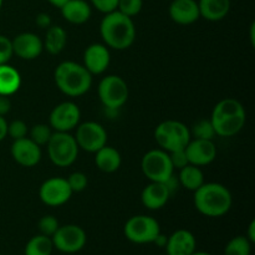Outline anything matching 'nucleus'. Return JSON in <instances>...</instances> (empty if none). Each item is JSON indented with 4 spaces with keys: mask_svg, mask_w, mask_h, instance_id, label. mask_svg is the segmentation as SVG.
<instances>
[{
    "mask_svg": "<svg viewBox=\"0 0 255 255\" xmlns=\"http://www.w3.org/2000/svg\"><path fill=\"white\" fill-rule=\"evenodd\" d=\"M191 136L199 139H213L216 132H214L211 120H201L196 122L191 131Z\"/></svg>",
    "mask_w": 255,
    "mask_h": 255,
    "instance_id": "nucleus-30",
    "label": "nucleus"
},
{
    "mask_svg": "<svg viewBox=\"0 0 255 255\" xmlns=\"http://www.w3.org/2000/svg\"><path fill=\"white\" fill-rule=\"evenodd\" d=\"M46 146L50 161L57 167L71 166L79 156L76 139L69 132L55 131Z\"/></svg>",
    "mask_w": 255,
    "mask_h": 255,
    "instance_id": "nucleus-6",
    "label": "nucleus"
},
{
    "mask_svg": "<svg viewBox=\"0 0 255 255\" xmlns=\"http://www.w3.org/2000/svg\"><path fill=\"white\" fill-rule=\"evenodd\" d=\"M36 25L41 29H47V27L51 26V16L46 12H40L36 16Z\"/></svg>",
    "mask_w": 255,
    "mask_h": 255,
    "instance_id": "nucleus-38",
    "label": "nucleus"
},
{
    "mask_svg": "<svg viewBox=\"0 0 255 255\" xmlns=\"http://www.w3.org/2000/svg\"><path fill=\"white\" fill-rule=\"evenodd\" d=\"M75 139H76L79 148L95 153L100 148L106 146L107 132L105 127L99 122L87 121L77 125Z\"/></svg>",
    "mask_w": 255,
    "mask_h": 255,
    "instance_id": "nucleus-11",
    "label": "nucleus"
},
{
    "mask_svg": "<svg viewBox=\"0 0 255 255\" xmlns=\"http://www.w3.org/2000/svg\"><path fill=\"white\" fill-rule=\"evenodd\" d=\"M0 255H2V254H0Z\"/></svg>",
    "mask_w": 255,
    "mask_h": 255,
    "instance_id": "nucleus-47",
    "label": "nucleus"
},
{
    "mask_svg": "<svg viewBox=\"0 0 255 255\" xmlns=\"http://www.w3.org/2000/svg\"><path fill=\"white\" fill-rule=\"evenodd\" d=\"M10 152L14 161L22 167H34L41 161V147L30 137L14 139Z\"/></svg>",
    "mask_w": 255,
    "mask_h": 255,
    "instance_id": "nucleus-15",
    "label": "nucleus"
},
{
    "mask_svg": "<svg viewBox=\"0 0 255 255\" xmlns=\"http://www.w3.org/2000/svg\"><path fill=\"white\" fill-rule=\"evenodd\" d=\"M72 191L66 178L52 177L40 186L39 197L44 204L49 207H60L70 201Z\"/></svg>",
    "mask_w": 255,
    "mask_h": 255,
    "instance_id": "nucleus-13",
    "label": "nucleus"
},
{
    "mask_svg": "<svg viewBox=\"0 0 255 255\" xmlns=\"http://www.w3.org/2000/svg\"><path fill=\"white\" fill-rule=\"evenodd\" d=\"M169 158H171L172 166H173L174 169H181L183 167H186L187 164H189L184 149H178V151L171 152L169 153Z\"/></svg>",
    "mask_w": 255,
    "mask_h": 255,
    "instance_id": "nucleus-37",
    "label": "nucleus"
},
{
    "mask_svg": "<svg viewBox=\"0 0 255 255\" xmlns=\"http://www.w3.org/2000/svg\"><path fill=\"white\" fill-rule=\"evenodd\" d=\"M125 237L134 244L153 243L161 233L159 223L149 216H134L126 222L124 228Z\"/></svg>",
    "mask_w": 255,
    "mask_h": 255,
    "instance_id": "nucleus-9",
    "label": "nucleus"
},
{
    "mask_svg": "<svg viewBox=\"0 0 255 255\" xmlns=\"http://www.w3.org/2000/svg\"><path fill=\"white\" fill-rule=\"evenodd\" d=\"M251 252L252 243L243 236L234 237L224 248V255H251Z\"/></svg>",
    "mask_w": 255,
    "mask_h": 255,
    "instance_id": "nucleus-28",
    "label": "nucleus"
},
{
    "mask_svg": "<svg viewBox=\"0 0 255 255\" xmlns=\"http://www.w3.org/2000/svg\"><path fill=\"white\" fill-rule=\"evenodd\" d=\"M12 45L11 40L5 35H0V65L7 64L12 57Z\"/></svg>",
    "mask_w": 255,
    "mask_h": 255,
    "instance_id": "nucleus-35",
    "label": "nucleus"
},
{
    "mask_svg": "<svg viewBox=\"0 0 255 255\" xmlns=\"http://www.w3.org/2000/svg\"><path fill=\"white\" fill-rule=\"evenodd\" d=\"M99 97L106 109L116 111L121 109L128 100L127 82L117 75H109L99 84Z\"/></svg>",
    "mask_w": 255,
    "mask_h": 255,
    "instance_id": "nucleus-8",
    "label": "nucleus"
},
{
    "mask_svg": "<svg viewBox=\"0 0 255 255\" xmlns=\"http://www.w3.org/2000/svg\"><path fill=\"white\" fill-rule=\"evenodd\" d=\"M54 248L61 253L74 254L81 251L87 241L86 233L81 227L76 224H66L59 227L54 236L51 237Z\"/></svg>",
    "mask_w": 255,
    "mask_h": 255,
    "instance_id": "nucleus-10",
    "label": "nucleus"
},
{
    "mask_svg": "<svg viewBox=\"0 0 255 255\" xmlns=\"http://www.w3.org/2000/svg\"><path fill=\"white\" fill-rule=\"evenodd\" d=\"M1 6H2V0H0V10H1Z\"/></svg>",
    "mask_w": 255,
    "mask_h": 255,
    "instance_id": "nucleus-46",
    "label": "nucleus"
},
{
    "mask_svg": "<svg viewBox=\"0 0 255 255\" xmlns=\"http://www.w3.org/2000/svg\"><path fill=\"white\" fill-rule=\"evenodd\" d=\"M247 238L251 243H254L255 242V221H252L251 224L248 227V232H247Z\"/></svg>",
    "mask_w": 255,
    "mask_h": 255,
    "instance_id": "nucleus-41",
    "label": "nucleus"
},
{
    "mask_svg": "<svg viewBox=\"0 0 255 255\" xmlns=\"http://www.w3.org/2000/svg\"><path fill=\"white\" fill-rule=\"evenodd\" d=\"M178 182L183 188L194 192L204 183L203 172L199 167L193 166V164H187L186 167L179 169Z\"/></svg>",
    "mask_w": 255,
    "mask_h": 255,
    "instance_id": "nucleus-26",
    "label": "nucleus"
},
{
    "mask_svg": "<svg viewBox=\"0 0 255 255\" xmlns=\"http://www.w3.org/2000/svg\"><path fill=\"white\" fill-rule=\"evenodd\" d=\"M61 15L66 21L75 25H81L89 21L92 10L86 0H69L61 7Z\"/></svg>",
    "mask_w": 255,
    "mask_h": 255,
    "instance_id": "nucleus-21",
    "label": "nucleus"
},
{
    "mask_svg": "<svg viewBox=\"0 0 255 255\" xmlns=\"http://www.w3.org/2000/svg\"><path fill=\"white\" fill-rule=\"evenodd\" d=\"M172 197L171 191L166 183L162 182H151L141 193V202L147 209L157 211L163 208Z\"/></svg>",
    "mask_w": 255,
    "mask_h": 255,
    "instance_id": "nucleus-18",
    "label": "nucleus"
},
{
    "mask_svg": "<svg viewBox=\"0 0 255 255\" xmlns=\"http://www.w3.org/2000/svg\"><path fill=\"white\" fill-rule=\"evenodd\" d=\"M54 79L57 89L70 97L82 96L92 86V75L84 65L75 61H64L57 65Z\"/></svg>",
    "mask_w": 255,
    "mask_h": 255,
    "instance_id": "nucleus-4",
    "label": "nucleus"
},
{
    "mask_svg": "<svg viewBox=\"0 0 255 255\" xmlns=\"http://www.w3.org/2000/svg\"><path fill=\"white\" fill-rule=\"evenodd\" d=\"M100 34L106 46L115 50H126L136 40V26L132 17L115 10L105 14L100 24Z\"/></svg>",
    "mask_w": 255,
    "mask_h": 255,
    "instance_id": "nucleus-1",
    "label": "nucleus"
},
{
    "mask_svg": "<svg viewBox=\"0 0 255 255\" xmlns=\"http://www.w3.org/2000/svg\"><path fill=\"white\" fill-rule=\"evenodd\" d=\"M67 42V34L64 27L59 25H51L46 29L45 40L42 41L44 49L51 55H59L65 49Z\"/></svg>",
    "mask_w": 255,
    "mask_h": 255,
    "instance_id": "nucleus-25",
    "label": "nucleus"
},
{
    "mask_svg": "<svg viewBox=\"0 0 255 255\" xmlns=\"http://www.w3.org/2000/svg\"><path fill=\"white\" fill-rule=\"evenodd\" d=\"M95 153H96L95 163L100 171L105 172V173H114L121 167V154L114 147H110L106 144Z\"/></svg>",
    "mask_w": 255,
    "mask_h": 255,
    "instance_id": "nucleus-23",
    "label": "nucleus"
},
{
    "mask_svg": "<svg viewBox=\"0 0 255 255\" xmlns=\"http://www.w3.org/2000/svg\"><path fill=\"white\" fill-rule=\"evenodd\" d=\"M52 129L50 127V125L45 124H37L35 126H32V128L30 129V138L35 142L36 144L41 146H46L47 142L50 141L52 136Z\"/></svg>",
    "mask_w": 255,
    "mask_h": 255,
    "instance_id": "nucleus-29",
    "label": "nucleus"
},
{
    "mask_svg": "<svg viewBox=\"0 0 255 255\" xmlns=\"http://www.w3.org/2000/svg\"><path fill=\"white\" fill-rule=\"evenodd\" d=\"M209 120L217 136L233 137L239 133L246 125V110L238 100L228 97L214 106Z\"/></svg>",
    "mask_w": 255,
    "mask_h": 255,
    "instance_id": "nucleus-2",
    "label": "nucleus"
},
{
    "mask_svg": "<svg viewBox=\"0 0 255 255\" xmlns=\"http://www.w3.org/2000/svg\"><path fill=\"white\" fill-rule=\"evenodd\" d=\"M54 244L50 237L39 234L30 239L25 246V255H51Z\"/></svg>",
    "mask_w": 255,
    "mask_h": 255,
    "instance_id": "nucleus-27",
    "label": "nucleus"
},
{
    "mask_svg": "<svg viewBox=\"0 0 255 255\" xmlns=\"http://www.w3.org/2000/svg\"><path fill=\"white\" fill-rule=\"evenodd\" d=\"M29 133L27 125L21 120H14L12 122L7 124V136L11 137L12 139L24 138Z\"/></svg>",
    "mask_w": 255,
    "mask_h": 255,
    "instance_id": "nucleus-34",
    "label": "nucleus"
},
{
    "mask_svg": "<svg viewBox=\"0 0 255 255\" xmlns=\"http://www.w3.org/2000/svg\"><path fill=\"white\" fill-rule=\"evenodd\" d=\"M153 243H156L158 247H166V244H167V238H166V237H164V236H162L161 233H159L158 236H157V238L154 239Z\"/></svg>",
    "mask_w": 255,
    "mask_h": 255,
    "instance_id": "nucleus-42",
    "label": "nucleus"
},
{
    "mask_svg": "<svg viewBox=\"0 0 255 255\" xmlns=\"http://www.w3.org/2000/svg\"><path fill=\"white\" fill-rule=\"evenodd\" d=\"M143 6V0H119L117 10L129 17H133L139 14Z\"/></svg>",
    "mask_w": 255,
    "mask_h": 255,
    "instance_id": "nucleus-31",
    "label": "nucleus"
},
{
    "mask_svg": "<svg viewBox=\"0 0 255 255\" xmlns=\"http://www.w3.org/2000/svg\"><path fill=\"white\" fill-rule=\"evenodd\" d=\"M199 14L208 21H219L228 15L231 0H199Z\"/></svg>",
    "mask_w": 255,
    "mask_h": 255,
    "instance_id": "nucleus-22",
    "label": "nucleus"
},
{
    "mask_svg": "<svg viewBox=\"0 0 255 255\" xmlns=\"http://www.w3.org/2000/svg\"><path fill=\"white\" fill-rule=\"evenodd\" d=\"M191 138V129L184 124L174 120L161 122L154 129V139L157 144L168 153L184 149Z\"/></svg>",
    "mask_w": 255,
    "mask_h": 255,
    "instance_id": "nucleus-5",
    "label": "nucleus"
},
{
    "mask_svg": "<svg viewBox=\"0 0 255 255\" xmlns=\"http://www.w3.org/2000/svg\"><path fill=\"white\" fill-rule=\"evenodd\" d=\"M81 119L79 106L71 101H65L52 109L49 117V125L56 132H70L76 128Z\"/></svg>",
    "mask_w": 255,
    "mask_h": 255,
    "instance_id": "nucleus-12",
    "label": "nucleus"
},
{
    "mask_svg": "<svg viewBox=\"0 0 255 255\" xmlns=\"http://www.w3.org/2000/svg\"><path fill=\"white\" fill-rule=\"evenodd\" d=\"M67 183H69L70 188H71L72 193H79V192H82L86 189L87 184H89V179H87V176L82 172H74V173L70 174L67 177Z\"/></svg>",
    "mask_w": 255,
    "mask_h": 255,
    "instance_id": "nucleus-32",
    "label": "nucleus"
},
{
    "mask_svg": "<svg viewBox=\"0 0 255 255\" xmlns=\"http://www.w3.org/2000/svg\"><path fill=\"white\" fill-rule=\"evenodd\" d=\"M7 136V122L4 116H0V142Z\"/></svg>",
    "mask_w": 255,
    "mask_h": 255,
    "instance_id": "nucleus-40",
    "label": "nucleus"
},
{
    "mask_svg": "<svg viewBox=\"0 0 255 255\" xmlns=\"http://www.w3.org/2000/svg\"><path fill=\"white\" fill-rule=\"evenodd\" d=\"M196 238L186 229H179L167 238V254L168 255H191L196 252Z\"/></svg>",
    "mask_w": 255,
    "mask_h": 255,
    "instance_id": "nucleus-20",
    "label": "nucleus"
},
{
    "mask_svg": "<svg viewBox=\"0 0 255 255\" xmlns=\"http://www.w3.org/2000/svg\"><path fill=\"white\" fill-rule=\"evenodd\" d=\"M232 204L233 198L231 192L221 183H203L194 191V207L206 217H223L232 208Z\"/></svg>",
    "mask_w": 255,
    "mask_h": 255,
    "instance_id": "nucleus-3",
    "label": "nucleus"
},
{
    "mask_svg": "<svg viewBox=\"0 0 255 255\" xmlns=\"http://www.w3.org/2000/svg\"><path fill=\"white\" fill-rule=\"evenodd\" d=\"M141 169L149 181L162 183L168 181L174 172L169 153L161 148L151 149L142 157Z\"/></svg>",
    "mask_w": 255,
    "mask_h": 255,
    "instance_id": "nucleus-7",
    "label": "nucleus"
},
{
    "mask_svg": "<svg viewBox=\"0 0 255 255\" xmlns=\"http://www.w3.org/2000/svg\"><path fill=\"white\" fill-rule=\"evenodd\" d=\"M90 1L99 11L104 12V14L115 11L119 6V0H90Z\"/></svg>",
    "mask_w": 255,
    "mask_h": 255,
    "instance_id": "nucleus-36",
    "label": "nucleus"
},
{
    "mask_svg": "<svg viewBox=\"0 0 255 255\" xmlns=\"http://www.w3.org/2000/svg\"><path fill=\"white\" fill-rule=\"evenodd\" d=\"M47 1H49L51 5H54V6L59 7L60 9V7H61L65 2L69 1V0H47Z\"/></svg>",
    "mask_w": 255,
    "mask_h": 255,
    "instance_id": "nucleus-43",
    "label": "nucleus"
},
{
    "mask_svg": "<svg viewBox=\"0 0 255 255\" xmlns=\"http://www.w3.org/2000/svg\"><path fill=\"white\" fill-rule=\"evenodd\" d=\"M111 54L106 45L91 44L84 52V66L91 75L104 74L110 66Z\"/></svg>",
    "mask_w": 255,
    "mask_h": 255,
    "instance_id": "nucleus-17",
    "label": "nucleus"
},
{
    "mask_svg": "<svg viewBox=\"0 0 255 255\" xmlns=\"http://www.w3.org/2000/svg\"><path fill=\"white\" fill-rule=\"evenodd\" d=\"M21 86L19 71L10 65H0V95L11 96Z\"/></svg>",
    "mask_w": 255,
    "mask_h": 255,
    "instance_id": "nucleus-24",
    "label": "nucleus"
},
{
    "mask_svg": "<svg viewBox=\"0 0 255 255\" xmlns=\"http://www.w3.org/2000/svg\"><path fill=\"white\" fill-rule=\"evenodd\" d=\"M169 16L179 25H191L201 17L198 1L196 0H173L169 5Z\"/></svg>",
    "mask_w": 255,
    "mask_h": 255,
    "instance_id": "nucleus-19",
    "label": "nucleus"
},
{
    "mask_svg": "<svg viewBox=\"0 0 255 255\" xmlns=\"http://www.w3.org/2000/svg\"><path fill=\"white\" fill-rule=\"evenodd\" d=\"M11 110V101L9 96H2L0 95V116H5Z\"/></svg>",
    "mask_w": 255,
    "mask_h": 255,
    "instance_id": "nucleus-39",
    "label": "nucleus"
},
{
    "mask_svg": "<svg viewBox=\"0 0 255 255\" xmlns=\"http://www.w3.org/2000/svg\"><path fill=\"white\" fill-rule=\"evenodd\" d=\"M254 30H255V24H252L251 27V40H252V44L254 45Z\"/></svg>",
    "mask_w": 255,
    "mask_h": 255,
    "instance_id": "nucleus-44",
    "label": "nucleus"
},
{
    "mask_svg": "<svg viewBox=\"0 0 255 255\" xmlns=\"http://www.w3.org/2000/svg\"><path fill=\"white\" fill-rule=\"evenodd\" d=\"M12 52L22 60H35L44 50L42 40L34 32H21L11 40Z\"/></svg>",
    "mask_w": 255,
    "mask_h": 255,
    "instance_id": "nucleus-16",
    "label": "nucleus"
},
{
    "mask_svg": "<svg viewBox=\"0 0 255 255\" xmlns=\"http://www.w3.org/2000/svg\"><path fill=\"white\" fill-rule=\"evenodd\" d=\"M184 151L188 163L197 167L211 164L217 157V147L213 143V139L191 138Z\"/></svg>",
    "mask_w": 255,
    "mask_h": 255,
    "instance_id": "nucleus-14",
    "label": "nucleus"
},
{
    "mask_svg": "<svg viewBox=\"0 0 255 255\" xmlns=\"http://www.w3.org/2000/svg\"><path fill=\"white\" fill-rule=\"evenodd\" d=\"M37 226H39L40 233L51 238L55 234V232L59 229L60 224L59 221H57L54 216H44L39 221V224H37Z\"/></svg>",
    "mask_w": 255,
    "mask_h": 255,
    "instance_id": "nucleus-33",
    "label": "nucleus"
},
{
    "mask_svg": "<svg viewBox=\"0 0 255 255\" xmlns=\"http://www.w3.org/2000/svg\"><path fill=\"white\" fill-rule=\"evenodd\" d=\"M191 255H212V254L207 253V252H194V253H192Z\"/></svg>",
    "mask_w": 255,
    "mask_h": 255,
    "instance_id": "nucleus-45",
    "label": "nucleus"
}]
</instances>
